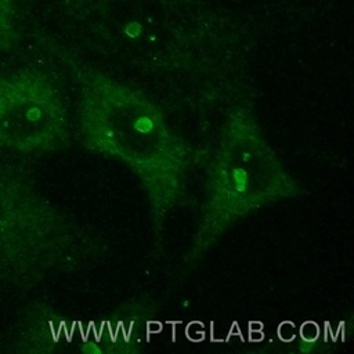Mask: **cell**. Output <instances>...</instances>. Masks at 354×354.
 Returning <instances> with one entry per match:
<instances>
[{"label":"cell","mask_w":354,"mask_h":354,"mask_svg":"<svg viewBox=\"0 0 354 354\" xmlns=\"http://www.w3.org/2000/svg\"><path fill=\"white\" fill-rule=\"evenodd\" d=\"M300 337L307 343H314L319 336V325L313 321H304L300 325Z\"/></svg>","instance_id":"6da1fadb"},{"label":"cell","mask_w":354,"mask_h":354,"mask_svg":"<svg viewBox=\"0 0 354 354\" xmlns=\"http://www.w3.org/2000/svg\"><path fill=\"white\" fill-rule=\"evenodd\" d=\"M86 351H94V353H98V348H95L94 346H87V347H86Z\"/></svg>","instance_id":"9c48e42d"},{"label":"cell","mask_w":354,"mask_h":354,"mask_svg":"<svg viewBox=\"0 0 354 354\" xmlns=\"http://www.w3.org/2000/svg\"><path fill=\"white\" fill-rule=\"evenodd\" d=\"M152 127V122L149 119H140L137 123H136V129L145 133V131H149Z\"/></svg>","instance_id":"5b68a950"},{"label":"cell","mask_w":354,"mask_h":354,"mask_svg":"<svg viewBox=\"0 0 354 354\" xmlns=\"http://www.w3.org/2000/svg\"><path fill=\"white\" fill-rule=\"evenodd\" d=\"M246 174H245V171L243 170H236L235 171V180H236V183H238V189L239 191H243L245 189V181H246V177H245Z\"/></svg>","instance_id":"8992f818"},{"label":"cell","mask_w":354,"mask_h":354,"mask_svg":"<svg viewBox=\"0 0 354 354\" xmlns=\"http://www.w3.org/2000/svg\"><path fill=\"white\" fill-rule=\"evenodd\" d=\"M162 328H163V325H162L160 322H158V321H149V322L147 324V333H148V336H149L151 333H159V332H162Z\"/></svg>","instance_id":"277c9868"},{"label":"cell","mask_w":354,"mask_h":354,"mask_svg":"<svg viewBox=\"0 0 354 354\" xmlns=\"http://www.w3.org/2000/svg\"><path fill=\"white\" fill-rule=\"evenodd\" d=\"M277 335L279 337V340L282 342H292L296 337V332H295V324L292 321H283L278 325L277 329Z\"/></svg>","instance_id":"3957f363"},{"label":"cell","mask_w":354,"mask_h":354,"mask_svg":"<svg viewBox=\"0 0 354 354\" xmlns=\"http://www.w3.org/2000/svg\"><path fill=\"white\" fill-rule=\"evenodd\" d=\"M252 330H263V324L259 321H250L249 322V332Z\"/></svg>","instance_id":"ba28073f"},{"label":"cell","mask_w":354,"mask_h":354,"mask_svg":"<svg viewBox=\"0 0 354 354\" xmlns=\"http://www.w3.org/2000/svg\"><path fill=\"white\" fill-rule=\"evenodd\" d=\"M185 335L191 342H201L205 339V326L199 321H192L185 326Z\"/></svg>","instance_id":"7a4b0ae2"},{"label":"cell","mask_w":354,"mask_h":354,"mask_svg":"<svg viewBox=\"0 0 354 354\" xmlns=\"http://www.w3.org/2000/svg\"><path fill=\"white\" fill-rule=\"evenodd\" d=\"M249 333V342H261L263 337H264V333L263 330H252V332H248Z\"/></svg>","instance_id":"52a82bcc"}]
</instances>
